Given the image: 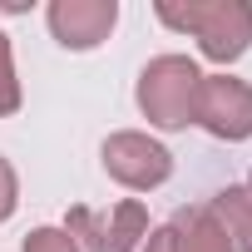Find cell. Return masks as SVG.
Returning <instances> with one entry per match:
<instances>
[{
    "instance_id": "3",
    "label": "cell",
    "mask_w": 252,
    "mask_h": 252,
    "mask_svg": "<svg viewBox=\"0 0 252 252\" xmlns=\"http://www.w3.org/2000/svg\"><path fill=\"white\" fill-rule=\"evenodd\" d=\"M149 232V208L139 198H124L109 213L69 208V237L84 242V252H134Z\"/></svg>"
},
{
    "instance_id": "11",
    "label": "cell",
    "mask_w": 252,
    "mask_h": 252,
    "mask_svg": "<svg viewBox=\"0 0 252 252\" xmlns=\"http://www.w3.org/2000/svg\"><path fill=\"white\" fill-rule=\"evenodd\" d=\"M10 213H15V168L0 158V222H5Z\"/></svg>"
},
{
    "instance_id": "13",
    "label": "cell",
    "mask_w": 252,
    "mask_h": 252,
    "mask_svg": "<svg viewBox=\"0 0 252 252\" xmlns=\"http://www.w3.org/2000/svg\"><path fill=\"white\" fill-rule=\"evenodd\" d=\"M247 193H252V188H247Z\"/></svg>"
},
{
    "instance_id": "1",
    "label": "cell",
    "mask_w": 252,
    "mask_h": 252,
    "mask_svg": "<svg viewBox=\"0 0 252 252\" xmlns=\"http://www.w3.org/2000/svg\"><path fill=\"white\" fill-rule=\"evenodd\" d=\"M158 20L173 30H193L203 40V55L227 64L252 40V5L242 0H213V5H158Z\"/></svg>"
},
{
    "instance_id": "10",
    "label": "cell",
    "mask_w": 252,
    "mask_h": 252,
    "mask_svg": "<svg viewBox=\"0 0 252 252\" xmlns=\"http://www.w3.org/2000/svg\"><path fill=\"white\" fill-rule=\"evenodd\" d=\"M25 252H79V247H74V237L60 232V227H35V232L25 237Z\"/></svg>"
},
{
    "instance_id": "2",
    "label": "cell",
    "mask_w": 252,
    "mask_h": 252,
    "mask_svg": "<svg viewBox=\"0 0 252 252\" xmlns=\"http://www.w3.org/2000/svg\"><path fill=\"white\" fill-rule=\"evenodd\" d=\"M198 64L183 60V55H163L144 69L139 79V109L158 124V129H183V124H193L198 114Z\"/></svg>"
},
{
    "instance_id": "9",
    "label": "cell",
    "mask_w": 252,
    "mask_h": 252,
    "mask_svg": "<svg viewBox=\"0 0 252 252\" xmlns=\"http://www.w3.org/2000/svg\"><path fill=\"white\" fill-rule=\"evenodd\" d=\"M15 109H20V84L10 69V40L0 35V114H15Z\"/></svg>"
},
{
    "instance_id": "6",
    "label": "cell",
    "mask_w": 252,
    "mask_h": 252,
    "mask_svg": "<svg viewBox=\"0 0 252 252\" xmlns=\"http://www.w3.org/2000/svg\"><path fill=\"white\" fill-rule=\"evenodd\" d=\"M119 5L114 0H55L50 5V30L64 50H94L114 30Z\"/></svg>"
},
{
    "instance_id": "4",
    "label": "cell",
    "mask_w": 252,
    "mask_h": 252,
    "mask_svg": "<svg viewBox=\"0 0 252 252\" xmlns=\"http://www.w3.org/2000/svg\"><path fill=\"white\" fill-rule=\"evenodd\" d=\"M193 119L218 139H247L252 134V89L242 79L213 74L198 84V114Z\"/></svg>"
},
{
    "instance_id": "7",
    "label": "cell",
    "mask_w": 252,
    "mask_h": 252,
    "mask_svg": "<svg viewBox=\"0 0 252 252\" xmlns=\"http://www.w3.org/2000/svg\"><path fill=\"white\" fill-rule=\"evenodd\" d=\"M168 242H173V252H232L222 227L213 222L208 203L203 208H178L173 222H168Z\"/></svg>"
},
{
    "instance_id": "5",
    "label": "cell",
    "mask_w": 252,
    "mask_h": 252,
    "mask_svg": "<svg viewBox=\"0 0 252 252\" xmlns=\"http://www.w3.org/2000/svg\"><path fill=\"white\" fill-rule=\"evenodd\" d=\"M104 168L109 178H119L124 188H158L173 173V158L163 144H154L149 134H114L104 144Z\"/></svg>"
},
{
    "instance_id": "12",
    "label": "cell",
    "mask_w": 252,
    "mask_h": 252,
    "mask_svg": "<svg viewBox=\"0 0 252 252\" xmlns=\"http://www.w3.org/2000/svg\"><path fill=\"white\" fill-rule=\"evenodd\" d=\"M149 252H173V242H168V227H163V232H149Z\"/></svg>"
},
{
    "instance_id": "8",
    "label": "cell",
    "mask_w": 252,
    "mask_h": 252,
    "mask_svg": "<svg viewBox=\"0 0 252 252\" xmlns=\"http://www.w3.org/2000/svg\"><path fill=\"white\" fill-rule=\"evenodd\" d=\"M208 213L222 227V237H227L232 252H252V193L247 188H222L208 203Z\"/></svg>"
}]
</instances>
